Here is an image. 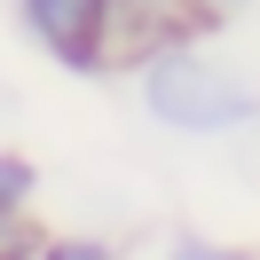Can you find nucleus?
<instances>
[{"instance_id":"1","label":"nucleus","mask_w":260,"mask_h":260,"mask_svg":"<svg viewBox=\"0 0 260 260\" xmlns=\"http://www.w3.org/2000/svg\"><path fill=\"white\" fill-rule=\"evenodd\" d=\"M126 79H134V103L150 111V126L181 134V142H229L260 118V87L237 63H221L205 40H166V48L134 55Z\"/></svg>"},{"instance_id":"6","label":"nucleus","mask_w":260,"mask_h":260,"mask_svg":"<svg viewBox=\"0 0 260 260\" xmlns=\"http://www.w3.org/2000/svg\"><path fill=\"white\" fill-rule=\"evenodd\" d=\"M244 8H260V0H189V16H197V32H221V24H237Z\"/></svg>"},{"instance_id":"2","label":"nucleus","mask_w":260,"mask_h":260,"mask_svg":"<svg viewBox=\"0 0 260 260\" xmlns=\"http://www.w3.org/2000/svg\"><path fill=\"white\" fill-rule=\"evenodd\" d=\"M8 24L24 32V48L48 55L63 79H111L118 48H111V0H0Z\"/></svg>"},{"instance_id":"3","label":"nucleus","mask_w":260,"mask_h":260,"mask_svg":"<svg viewBox=\"0 0 260 260\" xmlns=\"http://www.w3.org/2000/svg\"><path fill=\"white\" fill-rule=\"evenodd\" d=\"M40 158L16 142H0V244H32L40 237Z\"/></svg>"},{"instance_id":"7","label":"nucleus","mask_w":260,"mask_h":260,"mask_svg":"<svg viewBox=\"0 0 260 260\" xmlns=\"http://www.w3.org/2000/svg\"><path fill=\"white\" fill-rule=\"evenodd\" d=\"M40 244V237H32ZM32 244H0V260H32Z\"/></svg>"},{"instance_id":"5","label":"nucleus","mask_w":260,"mask_h":260,"mask_svg":"<svg viewBox=\"0 0 260 260\" xmlns=\"http://www.w3.org/2000/svg\"><path fill=\"white\" fill-rule=\"evenodd\" d=\"M158 260H260L252 244H229V237H205V229H174L158 244Z\"/></svg>"},{"instance_id":"4","label":"nucleus","mask_w":260,"mask_h":260,"mask_svg":"<svg viewBox=\"0 0 260 260\" xmlns=\"http://www.w3.org/2000/svg\"><path fill=\"white\" fill-rule=\"evenodd\" d=\"M32 260H126L111 237H95V229H40Z\"/></svg>"}]
</instances>
